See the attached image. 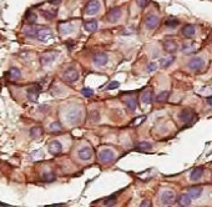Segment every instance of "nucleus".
I'll return each instance as SVG.
<instances>
[{
    "label": "nucleus",
    "mask_w": 212,
    "mask_h": 207,
    "mask_svg": "<svg viewBox=\"0 0 212 207\" xmlns=\"http://www.w3.org/2000/svg\"><path fill=\"white\" fill-rule=\"evenodd\" d=\"M191 197L188 196V193H183V195H181L180 197H178V201H177V203H178V206H190L191 205Z\"/></svg>",
    "instance_id": "nucleus-22"
},
{
    "label": "nucleus",
    "mask_w": 212,
    "mask_h": 207,
    "mask_svg": "<svg viewBox=\"0 0 212 207\" xmlns=\"http://www.w3.org/2000/svg\"><path fill=\"white\" fill-rule=\"evenodd\" d=\"M82 117V110L79 106H71L67 109L66 114H65V119L70 125H75L79 124L80 120Z\"/></svg>",
    "instance_id": "nucleus-1"
},
{
    "label": "nucleus",
    "mask_w": 212,
    "mask_h": 207,
    "mask_svg": "<svg viewBox=\"0 0 212 207\" xmlns=\"http://www.w3.org/2000/svg\"><path fill=\"white\" fill-rule=\"evenodd\" d=\"M196 44L195 43H185L183 46H182V53L183 54H192L195 50H196Z\"/></svg>",
    "instance_id": "nucleus-23"
},
{
    "label": "nucleus",
    "mask_w": 212,
    "mask_h": 207,
    "mask_svg": "<svg viewBox=\"0 0 212 207\" xmlns=\"http://www.w3.org/2000/svg\"><path fill=\"white\" fill-rule=\"evenodd\" d=\"M81 94H82V96H85V97H91V96L94 95V90H92V89H89V87H84V89L81 90Z\"/></svg>",
    "instance_id": "nucleus-35"
},
{
    "label": "nucleus",
    "mask_w": 212,
    "mask_h": 207,
    "mask_svg": "<svg viewBox=\"0 0 212 207\" xmlns=\"http://www.w3.org/2000/svg\"><path fill=\"white\" fill-rule=\"evenodd\" d=\"M9 76H10L12 80H19L21 77V72H20V70L18 67H12L9 70Z\"/></svg>",
    "instance_id": "nucleus-27"
},
{
    "label": "nucleus",
    "mask_w": 212,
    "mask_h": 207,
    "mask_svg": "<svg viewBox=\"0 0 212 207\" xmlns=\"http://www.w3.org/2000/svg\"><path fill=\"white\" fill-rule=\"evenodd\" d=\"M164 49H165L166 53L173 54L177 50V44L173 40H166V41H164Z\"/></svg>",
    "instance_id": "nucleus-20"
},
{
    "label": "nucleus",
    "mask_w": 212,
    "mask_h": 207,
    "mask_svg": "<svg viewBox=\"0 0 212 207\" xmlns=\"http://www.w3.org/2000/svg\"><path fill=\"white\" fill-rule=\"evenodd\" d=\"M125 104H126V106H127V109H129L130 111H135V110H136L137 102H136V99H135V97H127V99L125 100Z\"/></svg>",
    "instance_id": "nucleus-25"
},
{
    "label": "nucleus",
    "mask_w": 212,
    "mask_h": 207,
    "mask_svg": "<svg viewBox=\"0 0 212 207\" xmlns=\"http://www.w3.org/2000/svg\"><path fill=\"white\" fill-rule=\"evenodd\" d=\"M26 21L29 23V24H35L36 23V14L35 13H28L26 14Z\"/></svg>",
    "instance_id": "nucleus-34"
},
{
    "label": "nucleus",
    "mask_w": 212,
    "mask_h": 207,
    "mask_svg": "<svg viewBox=\"0 0 212 207\" xmlns=\"http://www.w3.org/2000/svg\"><path fill=\"white\" fill-rule=\"evenodd\" d=\"M175 61V56H167V58H164V59H161V61H160V64H161V67H164V69H166V67H168L172 62Z\"/></svg>",
    "instance_id": "nucleus-28"
},
{
    "label": "nucleus",
    "mask_w": 212,
    "mask_h": 207,
    "mask_svg": "<svg viewBox=\"0 0 212 207\" xmlns=\"http://www.w3.org/2000/svg\"><path fill=\"white\" fill-rule=\"evenodd\" d=\"M203 66H205V60L202 58H198V56L191 59L190 62H188V65H187V67L191 71H200Z\"/></svg>",
    "instance_id": "nucleus-4"
},
{
    "label": "nucleus",
    "mask_w": 212,
    "mask_h": 207,
    "mask_svg": "<svg viewBox=\"0 0 212 207\" xmlns=\"http://www.w3.org/2000/svg\"><path fill=\"white\" fill-rule=\"evenodd\" d=\"M141 101L144 102V104H151V101H152V91L151 90H146L145 92H142V95H141Z\"/></svg>",
    "instance_id": "nucleus-26"
},
{
    "label": "nucleus",
    "mask_w": 212,
    "mask_h": 207,
    "mask_svg": "<svg viewBox=\"0 0 212 207\" xmlns=\"http://www.w3.org/2000/svg\"><path fill=\"white\" fill-rule=\"evenodd\" d=\"M145 119H146L145 116H141V117H137V119H135V120H134V125H139V124H141V122H142Z\"/></svg>",
    "instance_id": "nucleus-40"
},
{
    "label": "nucleus",
    "mask_w": 212,
    "mask_h": 207,
    "mask_svg": "<svg viewBox=\"0 0 212 207\" xmlns=\"http://www.w3.org/2000/svg\"><path fill=\"white\" fill-rule=\"evenodd\" d=\"M180 120L182 122H185V124L186 122H192L195 120V113L192 110H190V109H185L180 114Z\"/></svg>",
    "instance_id": "nucleus-11"
},
{
    "label": "nucleus",
    "mask_w": 212,
    "mask_h": 207,
    "mask_svg": "<svg viewBox=\"0 0 212 207\" xmlns=\"http://www.w3.org/2000/svg\"><path fill=\"white\" fill-rule=\"evenodd\" d=\"M0 206H8V205H5V203H2V202H0Z\"/></svg>",
    "instance_id": "nucleus-43"
},
{
    "label": "nucleus",
    "mask_w": 212,
    "mask_h": 207,
    "mask_svg": "<svg viewBox=\"0 0 212 207\" xmlns=\"http://www.w3.org/2000/svg\"><path fill=\"white\" fill-rule=\"evenodd\" d=\"M202 176H203V167L202 166H197V167H195L191 171L190 178H191V181H200Z\"/></svg>",
    "instance_id": "nucleus-16"
},
{
    "label": "nucleus",
    "mask_w": 212,
    "mask_h": 207,
    "mask_svg": "<svg viewBox=\"0 0 212 207\" xmlns=\"http://www.w3.org/2000/svg\"><path fill=\"white\" fill-rule=\"evenodd\" d=\"M146 70H147V72H154V71H156V70H157V64H156V62H150V64L147 65Z\"/></svg>",
    "instance_id": "nucleus-37"
},
{
    "label": "nucleus",
    "mask_w": 212,
    "mask_h": 207,
    "mask_svg": "<svg viewBox=\"0 0 212 207\" xmlns=\"http://www.w3.org/2000/svg\"><path fill=\"white\" fill-rule=\"evenodd\" d=\"M97 21L96 20H89V21H86L85 24H84V28H85V30L86 31H89V33H94V31H96L97 30Z\"/></svg>",
    "instance_id": "nucleus-21"
},
{
    "label": "nucleus",
    "mask_w": 212,
    "mask_h": 207,
    "mask_svg": "<svg viewBox=\"0 0 212 207\" xmlns=\"http://www.w3.org/2000/svg\"><path fill=\"white\" fill-rule=\"evenodd\" d=\"M206 101H207V104H208V105H210V106H212V96L207 97V100H206Z\"/></svg>",
    "instance_id": "nucleus-42"
},
{
    "label": "nucleus",
    "mask_w": 212,
    "mask_h": 207,
    "mask_svg": "<svg viewBox=\"0 0 212 207\" xmlns=\"http://www.w3.org/2000/svg\"><path fill=\"white\" fill-rule=\"evenodd\" d=\"M41 178H43V181H45V182H51V181H54V180L56 178V176H55V173H54V172L46 171V172H44V173H43Z\"/></svg>",
    "instance_id": "nucleus-31"
},
{
    "label": "nucleus",
    "mask_w": 212,
    "mask_h": 207,
    "mask_svg": "<svg viewBox=\"0 0 212 207\" xmlns=\"http://www.w3.org/2000/svg\"><path fill=\"white\" fill-rule=\"evenodd\" d=\"M202 191H203V188H202L201 186H193V187H190V188H188L187 193H188V196H190L191 198L196 200V198H198V197L202 195Z\"/></svg>",
    "instance_id": "nucleus-19"
},
{
    "label": "nucleus",
    "mask_w": 212,
    "mask_h": 207,
    "mask_svg": "<svg viewBox=\"0 0 212 207\" xmlns=\"http://www.w3.org/2000/svg\"><path fill=\"white\" fill-rule=\"evenodd\" d=\"M41 135H43V129L39 127V126H35V127H33V129L30 130V136H31L33 139H38V137H40Z\"/></svg>",
    "instance_id": "nucleus-30"
},
{
    "label": "nucleus",
    "mask_w": 212,
    "mask_h": 207,
    "mask_svg": "<svg viewBox=\"0 0 212 207\" xmlns=\"http://www.w3.org/2000/svg\"><path fill=\"white\" fill-rule=\"evenodd\" d=\"M56 56H58L56 53H54V51H46V53H44L40 56V62H41L43 66H48L49 64H51L56 59Z\"/></svg>",
    "instance_id": "nucleus-7"
},
{
    "label": "nucleus",
    "mask_w": 212,
    "mask_h": 207,
    "mask_svg": "<svg viewBox=\"0 0 212 207\" xmlns=\"http://www.w3.org/2000/svg\"><path fill=\"white\" fill-rule=\"evenodd\" d=\"M136 3H137V5H139L141 9H144V8H146V7H147L149 0H136Z\"/></svg>",
    "instance_id": "nucleus-38"
},
{
    "label": "nucleus",
    "mask_w": 212,
    "mask_h": 207,
    "mask_svg": "<svg viewBox=\"0 0 212 207\" xmlns=\"http://www.w3.org/2000/svg\"><path fill=\"white\" fill-rule=\"evenodd\" d=\"M152 149V145L150 142H146V141H142V142H139L136 146H135V150L136 151H149Z\"/></svg>",
    "instance_id": "nucleus-24"
},
{
    "label": "nucleus",
    "mask_w": 212,
    "mask_h": 207,
    "mask_svg": "<svg viewBox=\"0 0 212 207\" xmlns=\"http://www.w3.org/2000/svg\"><path fill=\"white\" fill-rule=\"evenodd\" d=\"M77 79H79V72L74 67H69L64 72V80L67 82H75Z\"/></svg>",
    "instance_id": "nucleus-10"
},
{
    "label": "nucleus",
    "mask_w": 212,
    "mask_h": 207,
    "mask_svg": "<svg viewBox=\"0 0 212 207\" xmlns=\"http://www.w3.org/2000/svg\"><path fill=\"white\" fill-rule=\"evenodd\" d=\"M50 131L53 132V134H58V132H60L61 131V129H62V126H61V124L60 122H58V121H55V122H51V125H50Z\"/></svg>",
    "instance_id": "nucleus-32"
},
{
    "label": "nucleus",
    "mask_w": 212,
    "mask_h": 207,
    "mask_svg": "<svg viewBox=\"0 0 212 207\" xmlns=\"http://www.w3.org/2000/svg\"><path fill=\"white\" fill-rule=\"evenodd\" d=\"M120 86V84L118 82V81H113V82H110L109 85H108V89L109 90H114V89H118Z\"/></svg>",
    "instance_id": "nucleus-39"
},
{
    "label": "nucleus",
    "mask_w": 212,
    "mask_h": 207,
    "mask_svg": "<svg viewBox=\"0 0 212 207\" xmlns=\"http://www.w3.org/2000/svg\"><path fill=\"white\" fill-rule=\"evenodd\" d=\"M74 30H75V26H74V24L70 23V21H65V23H61V24L59 25V31H60V34H62V35H69V34H71Z\"/></svg>",
    "instance_id": "nucleus-13"
},
{
    "label": "nucleus",
    "mask_w": 212,
    "mask_h": 207,
    "mask_svg": "<svg viewBox=\"0 0 212 207\" xmlns=\"http://www.w3.org/2000/svg\"><path fill=\"white\" fill-rule=\"evenodd\" d=\"M79 157L84 161H87L92 157V149L89 147V146H84L79 150Z\"/></svg>",
    "instance_id": "nucleus-15"
},
{
    "label": "nucleus",
    "mask_w": 212,
    "mask_h": 207,
    "mask_svg": "<svg viewBox=\"0 0 212 207\" xmlns=\"http://www.w3.org/2000/svg\"><path fill=\"white\" fill-rule=\"evenodd\" d=\"M40 92H41V86H40L39 84H35V85H33V86L28 90V99H29L30 101L35 102V101H38V97H39Z\"/></svg>",
    "instance_id": "nucleus-6"
},
{
    "label": "nucleus",
    "mask_w": 212,
    "mask_h": 207,
    "mask_svg": "<svg viewBox=\"0 0 212 207\" xmlns=\"http://www.w3.org/2000/svg\"><path fill=\"white\" fill-rule=\"evenodd\" d=\"M178 24H180V21H178L177 19H173V18L167 19V20H166V23H165V25H166L167 28H176Z\"/></svg>",
    "instance_id": "nucleus-33"
},
{
    "label": "nucleus",
    "mask_w": 212,
    "mask_h": 207,
    "mask_svg": "<svg viewBox=\"0 0 212 207\" xmlns=\"http://www.w3.org/2000/svg\"><path fill=\"white\" fill-rule=\"evenodd\" d=\"M115 202H116V195H114L113 197L106 198V200L104 201V205H105V206H113V205H115Z\"/></svg>",
    "instance_id": "nucleus-36"
},
{
    "label": "nucleus",
    "mask_w": 212,
    "mask_h": 207,
    "mask_svg": "<svg viewBox=\"0 0 212 207\" xmlns=\"http://www.w3.org/2000/svg\"><path fill=\"white\" fill-rule=\"evenodd\" d=\"M195 34H196V28H195V25L187 24V25L183 26V29H182V35H183L185 38H188V39H190V38H193Z\"/></svg>",
    "instance_id": "nucleus-17"
},
{
    "label": "nucleus",
    "mask_w": 212,
    "mask_h": 207,
    "mask_svg": "<svg viewBox=\"0 0 212 207\" xmlns=\"http://www.w3.org/2000/svg\"><path fill=\"white\" fill-rule=\"evenodd\" d=\"M140 206H141V207H145V206H147V207H149V206H151V202H150V201H147V200H145V201H142V202H141V205H140Z\"/></svg>",
    "instance_id": "nucleus-41"
},
{
    "label": "nucleus",
    "mask_w": 212,
    "mask_h": 207,
    "mask_svg": "<svg viewBox=\"0 0 212 207\" xmlns=\"http://www.w3.org/2000/svg\"><path fill=\"white\" fill-rule=\"evenodd\" d=\"M99 160L101 162H111L115 160V152L111 149H102L99 152Z\"/></svg>",
    "instance_id": "nucleus-3"
},
{
    "label": "nucleus",
    "mask_w": 212,
    "mask_h": 207,
    "mask_svg": "<svg viewBox=\"0 0 212 207\" xmlns=\"http://www.w3.org/2000/svg\"><path fill=\"white\" fill-rule=\"evenodd\" d=\"M159 23H160V19H159L156 15H154V14L149 15V16L145 19V26H146L147 29H150V30L156 29V28L159 26Z\"/></svg>",
    "instance_id": "nucleus-9"
},
{
    "label": "nucleus",
    "mask_w": 212,
    "mask_h": 207,
    "mask_svg": "<svg viewBox=\"0 0 212 207\" xmlns=\"http://www.w3.org/2000/svg\"><path fill=\"white\" fill-rule=\"evenodd\" d=\"M108 60H109V58H108V55H106L105 53H96V54L94 55V62H95V65H97V66H104V65H106Z\"/></svg>",
    "instance_id": "nucleus-14"
},
{
    "label": "nucleus",
    "mask_w": 212,
    "mask_h": 207,
    "mask_svg": "<svg viewBox=\"0 0 212 207\" xmlns=\"http://www.w3.org/2000/svg\"><path fill=\"white\" fill-rule=\"evenodd\" d=\"M160 200H161V203H162V205H165V206L172 205V203L175 202V193H173L172 191H170V190L164 191V192L161 193Z\"/></svg>",
    "instance_id": "nucleus-8"
},
{
    "label": "nucleus",
    "mask_w": 212,
    "mask_h": 207,
    "mask_svg": "<svg viewBox=\"0 0 212 207\" xmlns=\"http://www.w3.org/2000/svg\"><path fill=\"white\" fill-rule=\"evenodd\" d=\"M120 18H121V9L118 7L110 9V12L108 13V20L110 23H116Z\"/></svg>",
    "instance_id": "nucleus-12"
},
{
    "label": "nucleus",
    "mask_w": 212,
    "mask_h": 207,
    "mask_svg": "<svg viewBox=\"0 0 212 207\" xmlns=\"http://www.w3.org/2000/svg\"><path fill=\"white\" fill-rule=\"evenodd\" d=\"M100 10V3L97 0H90L87 5L85 7V14L86 15H95Z\"/></svg>",
    "instance_id": "nucleus-5"
},
{
    "label": "nucleus",
    "mask_w": 212,
    "mask_h": 207,
    "mask_svg": "<svg viewBox=\"0 0 212 207\" xmlns=\"http://www.w3.org/2000/svg\"><path fill=\"white\" fill-rule=\"evenodd\" d=\"M168 96H170V92L168 91H161L157 96H156V102H166L167 101V99H168Z\"/></svg>",
    "instance_id": "nucleus-29"
},
{
    "label": "nucleus",
    "mask_w": 212,
    "mask_h": 207,
    "mask_svg": "<svg viewBox=\"0 0 212 207\" xmlns=\"http://www.w3.org/2000/svg\"><path fill=\"white\" fill-rule=\"evenodd\" d=\"M35 38L39 41H41V43H46V41L51 40L54 38V34H53V31L49 28L43 26V28H39L38 29V33H36V36Z\"/></svg>",
    "instance_id": "nucleus-2"
},
{
    "label": "nucleus",
    "mask_w": 212,
    "mask_h": 207,
    "mask_svg": "<svg viewBox=\"0 0 212 207\" xmlns=\"http://www.w3.org/2000/svg\"><path fill=\"white\" fill-rule=\"evenodd\" d=\"M49 151L51 155H59L62 151V146L59 141H51L49 145Z\"/></svg>",
    "instance_id": "nucleus-18"
}]
</instances>
